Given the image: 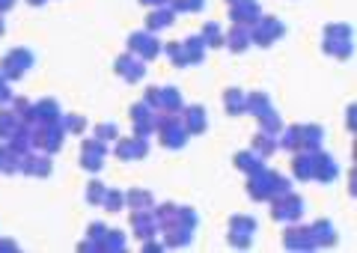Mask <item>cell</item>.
<instances>
[{"mask_svg":"<svg viewBox=\"0 0 357 253\" xmlns=\"http://www.w3.org/2000/svg\"><path fill=\"white\" fill-rule=\"evenodd\" d=\"M244 179H248L244 182V191H248V197L253 203H268V200H274V197L292 191V179L271 170V167H262L250 176H244Z\"/></svg>","mask_w":357,"mask_h":253,"instance_id":"1","label":"cell"},{"mask_svg":"<svg viewBox=\"0 0 357 253\" xmlns=\"http://www.w3.org/2000/svg\"><path fill=\"white\" fill-rule=\"evenodd\" d=\"M321 51L328 54L331 60H351L354 57V30L345 21H331L321 30Z\"/></svg>","mask_w":357,"mask_h":253,"instance_id":"2","label":"cell"},{"mask_svg":"<svg viewBox=\"0 0 357 253\" xmlns=\"http://www.w3.org/2000/svg\"><path fill=\"white\" fill-rule=\"evenodd\" d=\"M155 137H158L161 146L170 149V152L185 149L188 140H191V135L185 131L178 114H158V119H155Z\"/></svg>","mask_w":357,"mask_h":253,"instance_id":"3","label":"cell"},{"mask_svg":"<svg viewBox=\"0 0 357 253\" xmlns=\"http://www.w3.org/2000/svg\"><path fill=\"white\" fill-rule=\"evenodd\" d=\"M33 66H36V54H33L30 48H24V45H15L0 57V75H3L6 81L18 84L21 78H27Z\"/></svg>","mask_w":357,"mask_h":253,"instance_id":"4","label":"cell"},{"mask_svg":"<svg viewBox=\"0 0 357 253\" xmlns=\"http://www.w3.org/2000/svg\"><path fill=\"white\" fill-rule=\"evenodd\" d=\"M304 197L295 194V191H286L280 197H274V200H268V212H271V221L277 224H295L304 217Z\"/></svg>","mask_w":357,"mask_h":253,"instance_id":"5","label":"cell"},{"mask_svg":"<svg viewBox=\"0 0 357 253\" xmlns=\"http://www.w3.org/2000/svg\"><path fill=\"white\" fill-rule=\"evenodd\" d=\"M286 36V21L277 15H259V21L250 27V39L256 48H271Z\"/></svg>","mask_w":357,"mask_h":253,"instance_id":"6","label":"cell"},{"mask_svg":"<svg viewBox=\"0 0 357 253\" xmlns=\"http://www.w3.org/2000/svg\"><path fill=\"white\" fill-rule=\"evenodd\" d=\"M126 51L137 54L140 60L152 63V60H158V57H161L164 42L158 39V33H149L146 27H143V30H134V33H128V39H126Z\"/></svg>","mask_w":357,"mask_h":253,"instance_id":"7","label":"cell"},{"mask_svg":"<svg viewBox=\"0 0 357 253\" xmlns=\"http://www.w3.org/2000/svg\"><path fill=\"white\" fill-rule=\"evenodd\" d=\"M66 128L60 123L51 125H33V149L48 152V155H57V152L66 146Z\"/></svg>","mask_w":357,"mask_h":253,"instance_id":"8","label":"cell"},{"mask_svg":"<svg viewBox=\"0 0 357 253\" xmlns=\"http://www.w3.org/2000/svg\"><path fill=\"white\" fill-rule=\"evenodd\" d=\"M77 164H81L86 173H98L107 164V143L96 140V137H84L81 152H77Z\"/></svg>","mask_w":357,"mask_h":253,"instance_id":"9","label":"cell"},{"mask_svg":"<svg viewBox=\"0 0 357 253\" xmlns=\"http://www.w3.org/2000/svg\"><path fill=\"white\" fill-rule=\"evenodd\" d=\"M149 155V137H140V135H128V137H116L114 140V158H119V161H126V164H131V161H143Z\"/></svg>","mask_w":357,"mask_h":253,"instance_id":"10","label":"cell"},{"mask_svg":"<svg viewBox=\"0 0 357 253\" xmlns=\"http://www.w3.org/2000/svg\"><path fill=\"white\" fill-rule=\"evenodd\" d=\"M114 72H116L119 81L140 84L143 78H146V60H140L137 54H131V51H122L119 57L114 60Z\"/></svg>","mask_w":357,"mask_h":253,"instance_id":"11","label":"cell"},{"mask_svg":"<svg viewBox=\"0 0 357 253\" xmlns=\"http://www.w3.org/2000/svg\"><path fill=\"white\" fill-rule=\"evenodd\" d=\"M21 173H24L27 179H48L54 173V155L39 152V149L24 152V155H21Z\"/></svg>","mask_w":357,"mask_h":253,"instance_id":"12","label":"cell"},{"mask_svg":"<svg viewBox=\"0 0 357 253\" xmlns=\"http://www.w3.org/2000/svg\"><path fill=\"white\" fill-rule=\"evenodd\" d=\"M340 179V164L337 158L331 155L325 149H316L312 152V182L319 185H333Z\"/></svg>","mask_w":357,"mask_h":253,"instance_id":"13","label":"cell"},{"mask_svg":"<svg viewBox=\"0 0 357 253\" xmlns=\"http://www.w3.org/2000/svg\"><path fill=\"white\" fill-rule=\"evenodd\" d=\"M128 119H131V131H134V135H140V137H152L155 135V119H158V114H155L152 107L143 102V98L128 107Z\"/></svg>","mask_w":357,"mask_h":253,"instance_id":"14","label":"cell"},{"mask_svg":"<svg viewBox=\"0 0 357 253\" xmlns=\"http://www.w3.org/2000/svg\"><path fill=\"white\" fill-rule=\"evenodd\" d=\"M283 247L292 250V253H307V250H316L312 247V236H310V224H283Z\"/></svg>","mask_w":357,"mask_h":253,"instance_id":"15","label":"cell"},{"mask_svg":"<svg viewBox=\"0 0 357 253\" xmlns=\"http://www.w3.org/2000/svg\"><path fill=\"white\" fill-rule=\"evenodd\" d=\"M178 119H182V125H185V131L191 137H199V135H206L208 131V111L203 105H185L182 114H178Z\"/></svg>","mask_w":357,"mask_h":253,"instance_id":"16","label":"cell"},{"mask_svg":"<svg viewBox=\"0 0 357 253\" xmlns=\"http://www.w3.org/2000/svg\"><path fill=\"white\" fill-rule=\"evenodd\" d=\"M63 107L57 98H39V102H33V116H30V123L33 125H51V123H60L63 119Z\"/></svg>","mask_w":357,"mask_h":253,"instance_id":"17","label":"cell"},{"mask_svg":"<svg viewBox=\"0 0 357 253\" xmlns=\"http://www.w3.org/2000/svg\"><path fill=\"white\" fill-rule=\"evenodd\" d=\"M158 236H161V241H164V247L178 250V247H191L194 229H191V227H185V224H178V221H173V224L161 227V229H158Z\"/></svg>","mask_w":357,"mask_h":253,"instance_id":"18","label":"cell"},{"mask_svg":"<svg viewBox=\"0 0 357 253\" xmlns=\"http://www.w3.org/2000/svg\"><path fill=\"white\" fill-rule=\"evenodd\" d=\"M310 236H312V247H337L340 233H337V224L331 217H319V221L310 224Z\"/></svg>","mask_w":357,"mask_h":253,"instance_id":"19","label":"cell"},{"mask_svg":"<svg viewBox=\"0 0 357 253\" xmlns=\"http://www.w3.org/2000/svg\"><path fill=\"white\" fill-rule=\"evenodd\" d=\"M158 221H155V212L152 208H146V212H131V236L143 241V238H152L158 236Z\"/></svg>","mask_w":357,"mask_h":253,"instance_id":"20","label":"cell"},{"mask_svg":"<svg viewBox=\"0 0 357 253\" xmlns=\"http://www.w3.org/2000/svg\"><path fill=\"white\" fill-rule=\"evenodd\" d=\"M262 15V6L259 0H250V3H236L229 6V24H238V27H253Z\"/></svg>","mask_w":357,"mask_h":253,"instance_id":"21","label":"cell"},{"mask_svg":"<svg viewBox=\"0 0 357 253\" xmlns=\"http://www.w3.org/2000/svg\"><path fill=\"white\" fill-rule=\"evenodd\" d=\"M223 48L232 51V54H244L253 48V39H250V27H238V24H229V30L223 33Z\"/></svg>","mask_w":357,"mask_h":253,"instance_id":"22","label":"cell"},{"mask_svg":"<svg viewBox=\"0 0 357 253\" xmlns=\"http://www.w3.org/2000/svg\"><path fill=\"white\" fill-rule=\"evenodd\" d=\"M298 143H301V152L321 149V143H325V128L316 125V123H301L298 125Z\"/></svg>","mask_w":357,"mask_h":253,"instance_id":"23","label":"cell"},{"mask_svg":"<svg viewBox=\"0 0 357 253\" xmlns=\"http://www.w3.org/2000/svg\"><path fill=\"white\" fill-rule=\"evenodd\" d=\"M176 24V13L170 9V3L167 6H155V9H149L146 13V27L149 33H164V30H170Z\"/></svg>","mask_w":357,"mask_h":253,"instance_id":"24","label":"cell"},{"mask_svg":"<svg viewBox=\"0 0 357 253\" xmlns=\"http://www.w3.org/2000/svg\"><path fill=\"white\" fill-rule=\"evenodd\" d=\"M185 107V95L178 86L164 84L161 86V95H158V114H182Z\"/></svg>","mask_w":357,"mask_h":253,"instance_id":"25","label":"cell"},{"mask_svg":"<svg viewBox=\"0 0 357 253\" xmlns=\"http://www.w3.org/2000/svg\"><path fill=\"white\" fill-rule=\"evenodd\" d=\"M232 167H236L238 173H244V176H250V173H256V170L265 167V158L256 155V152L248 146V149H238L236 155H232Z\"/></svg>","mask_w":357,"mask_h":253,"instance_id":"26","label":"cell"},{"mask_svg":"<svg viewBox=\"0 0 357 253\" xmlns=\"http://www.w3.org/2000/svg\"><path fill=\"white\" fill-rule=\"evenodd\" d=\"M128 247V236L126 229H116V227H107V233L98 241V253H122Z\"/></svg>","mask_w":357,"mask_h":253,"instance_id":"27","label":"cell"},{"mask_svg":"<svg viewBox=\"0 0 357 253\" xmlns=\"http://www.w3.org/2000/svg\"><path fill=\"white\" fill-rule=\"evenodd\" d=\"M250 149L256 152V155L262 158H271L274 152H280V140H277V135H268V131H256L253 140H250Z\"/></svg>","mask_w":357,"mask_h":253,"instance_id":"28","label":"cell"},{"mask_svg":"<svg viewBox=\"0 0 357 253\" xmlns=\"http://www.w3.org/2000/svg\"><path fill=\"white\" fill-rule=\"evenodd\" d=\"M182 45H185V54H188V66H203L206 63V42L199 39V33H191V36H185L182 39Z\"/></svg>","mask_w":357,"mask_h":253,"instance_id":"29","label":"cell"},{"mask_svg":"<svg viewBox=\"0 0 357 253\" xmlns=\"http://www.w3.org/2000/svg\"><path fill=\"white\" fill-rule=\"evenodd\" d=\"M268 107H274V102H271V95H268V93L253 90V93L244 95V114H250L253 119H256V116H262Z\"/></svg>","mask_w":357,"mask_h":253,"instance_id":"30","label":"cell"},{"mask_svg":"<svg viewBox=\"0 0 357 253\" xmlns=\"http://www.w3.org/2000/svg\"><path fill=\"white\" fill-rule=\"evenodd\" d=\"M155 206V194L146 188H128L126 191V208L131 212H146V208Z\"/></svg>","mask_w":357,"mask_h":253,"instance_id":"31","label":"cell"},{"mask_svg":"<svg viewBox=\"0 0 357 253\" xmlns=\"http://www.w3.org/2000/svg\"><path fill=\"white\" fill-rule=\"evenodd\" d=\"M18 173H21V155L9 143L0 140V176H18Z\"/></svg>","mask_w":357,"mask_h":253,"instance_id":"32","label":"cell"},{"mask_svg":"<svg viewBox=\"0 0 357 253\" xmlns=\"http://www.w3.org/2000/svg\"><path fill=\"white\" fill-rule=\"evenodd\" d=\"M244 93L241 86H229V90H223V111H227L229 116H244Z\"/></svg>","mask_w":357,"mask_h":253,"instance_id":"33","label":"cell"},{"mask_svg":"<svg viewBox=\"0 0 357 253\" xmlns=\"http://www.w3.org/2000/svg\"><path fill=\"white\" fill-rule=\"evenodd\" d=\"M292 176L298 182H312V152H292Z\"/></svg>","mask_w":357,"mask_h":253,"instance_id":"34","label":"cell"},{"mask_svg":"<svg viewBox=\"0 0 357 253\" xmlns=\"http://www.w3.org/2000/svg\"><path fill=\"white\" fill-rule=\"evenodd\" d=\"M3 143H9V146L18 152V155H24V152L33 149V125H30V123H21L15 135L9 137V140H3Z\"/></svg>","mask_w":357,"mask_h":253,"instance_id":"35","label":"cell"},{"mask_svg":"<svg viewBox=\"0 0 357 253\" xmlns=\"http://www.w3.org/2000/svg\"><path fill=\"white\" fill-rule=\"evenodd\" d=\"M223 33H227V30H223L218 21H206L203 30H199V39L206 42L208 51H211V48H223Z\"/></svg>","mask_w":357,"mask_h":253,"instance_id":"36","label":"cell"},{"mask_svg":"<svg viewBox=\"0 0 357 253\" xmlns=\"http://www.w3.org/2000/svg\"><path fill=\"white\" fill-rule=\"evenodd\" d=\"M161 54H167V60H170V66H176V69H188V54H185L182 39L164 42V51Z\"/></svg>","mask_w":357,"mask_h":253,"instance_id":"37","label":"cell"},{"mask_svg":"<svg viewBox=\"0 0 357 253\" xmlns=\"http://www.w3.org/2000/svg\"><path fill=\"white\" fill-rule=\"evenodd\" d=\"M256 123H259V128H262V131H268V135H280L283 125H286L277 107H268V111H265L262 116H256Z\"/></svg>","mask_w":357,"mask_h":253,"instance_id":"38","label":"cell"},{"mask_svg":"<svg viewBox=\"0 0 357 253\" xmlns=\"http://www.w3.org/2000/svg\"><path fill=\"white\" fill-rule=\"evenodd\" d=\"M60 125L66 128V135H75V137H84V135H86V128H89L86 116H81V114H63Z\"/></svg>","mask_w":357,"mask_h":253,"instance_id":"39","label":"cell"},{"mask_svg":"<svg viewBox=\"0 0 357 253\" xmlns=\"http://www.w3.org/2000/svg\"><path fill=\"white\" fill-rule=\"evenodd\" d=\"M105 191H107V182H102V179H89V182H86V191H84V200H86V206L102 208Z\"/></svg>","mask_w":357,"mask_h":253,"instance_id":"40","label":"cell"},{"mask_svg":"<svg viewBox=\"0 0 357 253\" xmlns=\"http://www.w3.org/2000/svg\"><path fill=\"white\" fill-rule=\"evenodd\" d=\"M102 208H105L107 215H119L122 208H126V191L107 188V191H105V200H102Z\"/></svg>","mask_w":357,"mask_h":253,"instance_id":"41","label":"cell"},{"mask_svg":"<svg viewBox=\"0 0 357 253\" xmlns=\"http://www.w3.org/2000/svg\"><path fill=\"white\" fill-rule=\"evenodd\" d=\"M227 229H236V233H248V236H256V229H259V221H256L253 215H232Z\"/></svg>","mask_w":357,"mask_h":253,"instance_id":"42","label":"cell"},{"mask_svg":"<svg viewBox=\"0 0 357 253\" xmlns=\"http://www.w3.org/2000/svg\"><path fill=\"white\" fill-rule=\"evenodd\" d=\"M21 125V119L9 111V107H0V140H9L18 131Z\"/></svg>","mask_w":357,"mask_h":253,"instance_id":"43","label":"cell"},{"mask_svg":"<svg viewBox=\"0 0 357 253\" xmlns=\"http://www.w3.org/2000/svg\"><path fill=\"white\" fill-rule=\"evenodd\" d=\"M208 0H170V9L176 15H197V13H203Z\"/></svg>","mask_w":357,"mask_h":253,"instance_id":"44","label":"cell"},{"mask_svg":"<svg viewBox=\"0 0 357 253\" xmlns=\"http://www.w3.org/2000/svg\"><path fill=\"white\" fill-rule=\"evenodd\" d=\"M152 212H155V221H158V227H167L170 221H176V212H178V203H155L152 206Z\"/></svg>","mask_w":357,"mask_h":253,"instance_id":"45","label":"cell"},{"mask_svg":"<svg viewBox=\"0 0 357 253\" xmlns=\"http://www.w3.org/2000/svg\"><path fill=\"white\" fill-rule=\"evenodd\" d=\"M9 111H13L21 123H30V116H33V102L30 98H24V95H15L13 102H9ZM33 125V123H30Z\"/></svg>","mask_w":357,"mask_h":253,"instance_id":"46","label":"cell"},{"mask_svg":"<svg viewBox=\"0 0 357 253\" xmlns=\"http://www.w3.org/2000/svg\"><path fill=\"white\" fill-rule=\"evenodd\" d=\"M93 137H96V140H102V143H107V146H110V143H114V140L119 137V125H116V123H98V125L93 128Z\"/></svg>","mask_w":357,"mask_h":253,"instance_id":"47","label":"cell"},{"mask_svg":"<svg viewBox=\"0 0 357 253\" xmlns=\"http://www.w3.org/2000/svg\"><path fill=\"white\" fill-rule=\"evenodd\" d=\"M253 238H256V236L236 233V229H227V245H229V247H236V250H250V247H253Z\"/></svg>","mask_w":357,"mask_h":253,"instance_id":"48","label":"cell"},{"mask_svg":"<svg viewBox=\"0 0 357 253\" xmlns=\"http://www.w3.org/2000/svg\"><path fill=\"white\" fill-rule=\"evenodd\" d=\"M105 233H107V224H105V221H89V224H86V238L96 241V245L102 241Z\"/></svg>","mask_w":357,"mask_h":253,"instance_id":"49","label":"cell"},{"mask_svg":"<svg viewBox=\"0 0 357 253\" xmlns=\"http://www.w3.org/2000/svg\"><path fill=\"white\" fill-rule=\"evenodd\" d=\"M15 98L13 93V81H6L3 75H0V107H9V102Z\"/></svg>","mask_w":357,"mask_h":253,"instance_id":"50","label":"cell"},{"mask_svg":"<svg viewBox=\"0 0 357 253\" xmlns=\"http://www.w3.org/2000/svg\"><path fill=\"white\" fill-rule=\"evenodd\" d=\"M140 250H143V253H161V250H167V247H164L161 236H152V238H143V241H140Z\"/></svg>","mask_w":357,"mask_h":253,"instance_id":"51","label":"cell"},{"mask_svg":"<svg viewBox=\"0 0 357 253\" xmlns=\"http://www.w3.org/2000/svg\"><path fill=\"white\" fill-rule=\"evenodd\" d=\"M158 95H161V86H146V90H143V102H146L155 114H158Z\"/></svg>","mask_w":357,"mask_h":253,"instance_id":"52","label":"cell"},{"mask_svg":"<svg viewBox=\"0 0 357 253\" xmlns=\"http://www.w3.org/2000/svg\"><path fill=\"white\" fill-rule=\"evenodd\" d=\"M15 250H21L15 238H0V253H15Z\"/></svg>","mask_w":357,"mask_h":253,"instance_id":"53","label":"cell"},{"mask_svg":"<svg viewBox=\"0 0 357 253\" xmlns=\"http://www.w3.org/2000/svg\"><path fill=\"white\" fill-rule=\"evenodd\" d=\"M354 116H357V105H349L345 107V128L354 135Z\"/></svg>","mask_w":357,"mask_h":253,"instance_id":"54","label":"cell"},{"mask_svg":"<svg viewBox=\"0 0 357 253\" xmlns=\"http://www.w3.org/2000/svg\"><path fill=\"white\" fill-rule=\"evenodd\" d=\"M77 250L81 253H98V245L96 241H89V238H84V241H77Z\"/></svg>","mask_w":357,"mask_h":253,"instance_id":"55","label":"cell"},{"mask_svg":"<svg viewBox=\"0 0 357 253\" xmlns=\"http://www.w3.org/2000/svg\"><path fill=\"white\" fill-rule=\"evenodd\" d=\"M140 6H146V9H155V6H167L170 0H137Z\"/></svg>","mask_w":357,"mask_h":253,"instance_id":"56","label":"cell"},{"mask_svg":"<svg viewBox=\"0 0 357 253\" xmlns=\"http://www.w3.org/2000/svg\"><path fill=\"white\" fill-rule=\"evenodd\" d=\"M18 0H0V15H6V13H13Z\"/></svg>","mask_w":357,"mask_h":253,"instance_id":"57","label":"cell"},{"mask_svg":"<svg viewBox=\"0 0 357 253\" xmlns=\"http://www.w3.org/2000/svg\"><path fill=\"white\" fill-rule=\"evenodd\" d=\"M27 3H30L33 9H39V6H45V3H48V0H27Z\"/></svg>","mask_w":357,"mask_h":253,"instance_id":"58","label":"cell"},{"mask_svg":"<svg viewBox=\"0 0 357 253\" xmlns=\"http://www.w3.org/2000/svg\"><path fill=\"white\" fill-rule=\"evenodd\" d=\"M227 6H236V3H250V0H223Z\"/></svg>","mask_w":357,"mask_h":253,"instance_id":"59","label":"cell"},{"mask_svg":"<svg viewBox=\"0 0 357 253\" xmlns=\"http://www.w3.org/2000/svg\"><path fill=\"white\" fill-rule=\"evenodd\" d=\"M3 33H6V18L0 15V36H3Z\"/></svg>","mask_w":357,"mask_h":253,"instance_id":"60","label":"cell"}]
</instances>
